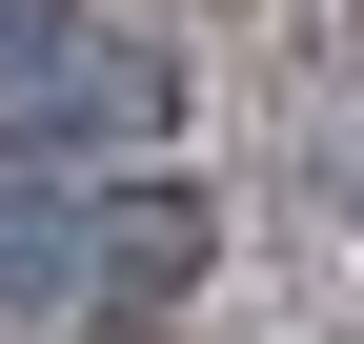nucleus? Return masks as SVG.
Wrapping results in <instances>:
<instances>
[{
	"instance_id": "nucleus-1",
	"label": "nucleus",
	"mask_w": 364,
	"mask_h": 344,
	"mask_svg": "<svg viewBox=\"0 0 364 344\" xmlns=\"http://www.w3.org/2000/svg\"><path fill=\"white\" fill-rule=\"evenodd\" d=\"M182 122V61L122 21H61L21 81H0V162H102V142H162Z\"/></svg>"
},
{
	"instance_id": "nucleus-3",
	"label": "nucleus",
	"mask_w": 364,
	"mask_h": 344,
	"mask_svg": "<svg viewBox=\"0 0 364 344\" xmlns=\"http://www.w3.org/2000/svg\"><path fill=\"white\" fill-rule=\"evenodd\" d=\"M61 284H81V223L61 203H0V324H61Z\"/></svg>"
},
{
	"instance_id": "nucleus-5",
	"label": "nucleus",
	"mask_w": 364,
	"mask_h": 344,
	"mask_svg": "<svg viewBox=\"0 0 364 344\" xmlns=\"http://www.w3.org/2000/svg\"><path fill=\"white\" fill-rule=\"evenodd\" d=\"M344 203H364V162H344Z\"/></svg>"
},
{
	"instance_id": "nucleus-2",
	"label": "nucleus",
	"mask_w": 364,
	"mask_h": 344,
	"mask_svg": "<svg viewBox=\"0 0 364 344\" xmlns=\"http://www.w3.org/2000/svg\"><path fill=\"white\" fill-rule=\"evenodd\" d=\"M81 284H102V304H162V284H203V203H122V223H81Z\"/></svg>"
},
{
	"instance_id": "nucleus-4",
	"label": "nucleus",
	"mask_w": 364,
	"mask_h": 344,
	"mask_svg": "<svg viewBox=\"0 0 364 344\" xmlns=\"http://www.w3.org/2000/svg\"><path fill=\"white\" fill-rule=\"evenodd\" d=\"M41 41H61V0H0V81H21V61H41Z\"/></svg>"
}]
</instances>
